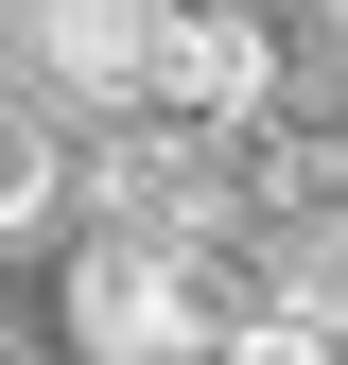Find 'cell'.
<instances>
[{"label":"cell","instance_id":"1","mask_svg":"<svg viewBox=\"0 0 348 365\" xmlns=\"http://www.w3.org/2000/svg\"><path fill=\"white\" fill-rule=\"evenodd\" d=\"M261 279H244V226H87L70 261V348L87 365H209Z\"/></svg>","mask_w":348,"mask_h":365},{"label":"cell","instance_id":"2","mask_svg":"<svg viewBox=\"0 0 348 365\" xmlns=\"http://www.w3.org/2000/svg\"><path fill=\"white\" fill-rule=\"evenodd\" d=\"M122 140L87 157V209L105 226H244V140L227 122H174V105H105Z\"/></svg>","mask_w":348,"mask_h":365},{"label":"cell","instance_id":"3","mask_svg":"<svg viewBox=\"0 0 348 365\" xmlns=\"http://www.w3.org/2000/svg\"><path fill=\"white\" fill-rule=\"evenodd\" d=\"M140 105H174V122H279V18L261 0H157V87Z\"/></svg>","mask_w":348,"mask_h":365},{"label":"cell","instance_id":"4","mask_svg":"<svg viewBox=\"0 0 348 365\" xmlns=\"http://www.w3.org/2000/svg\"><path fill=\"white\" fill-rule=\"evenodd\" d=\"M18 18H35V70H53L87 122L157 87V0H18Z\"/></svg>","mask_w":348,"mask_h":365},{"label":"cell","instance_id":"5","mask_svg":"<svg viewBox=\"0 0 348 365\" xmlns=\"http://www.w3.org/2000/svg\"><path fill=\"white\" fill-rule=\"evenodd\" d=\"M53 209H70V122L0 87V244H18V226H53Z\"/></svg>","mask_w":348,"mask_h":365},{"label":"cell","instance_id":"6","mask_svg":"<svg viewBox=\"0 0 348 365\" xmlns=\"http://www.w3.org/2000/svg\"><path fill=\"white\" fill-rule=\"evenodd\" d=\"M209 365H331V331H314L296 296H244L227 331H209Z\"/></svg>","mask_w":348,"mask_h":365},{"label":"cell","instance_id":"7","mask_svg":"<svg viewBox=\"0 0 348 365\" xmlns=\"http://www.w3.org/2000/svg\"><path fill=\"white\" fill-rule=\"evenodd\" d=\"M296 313H314V331H331V365H348V226L314 244V279H296Z\"/></svg>","mask_w":348,"mask_h":365},{"label":"cell","instance_id":"8","mask_svg":"<svg viewBox=\"0 0 348 365\" xmlns=\"http://www.w3.org/2000/svg\"><path fill=\"white\" fill-rule=\"evenodd\" d=\"M0 18H18V0H0Z\"/></svg>","mask_w":348,"mask_h":365}]
</instances>
